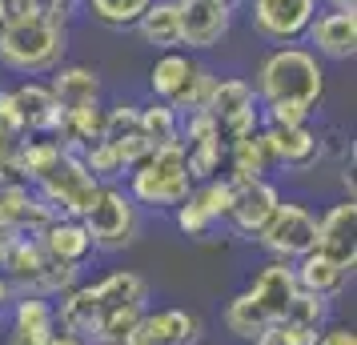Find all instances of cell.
<instances>
[{"label": "cell", "instance_id": "cell-21", "mask_svg": "<svg viewBox=\"0 0 357 345\" xmlns=\"http://www.w3.org/2000/svg\"><path fill=\"white\" fill-rule=\"evenodd\" d=\"M309 49L317 52L321 61L345 65L357 56V13H337V8H321L313 24H309Z\"/></svg>", "mask_w": 357, "mask_h": 345}, {"label": "cell", "instance_id": "cell-10", "mask_svg": "<svg viewBox=\"0 0 357 345\" xmlns=\"http://www.w3.org/2000/svg\"><path fill=\"white\" fill-rule=\"evenodd\" d=\"M33 189L40 193V201L52 209V217H84V209H89L93 197H97L100 181L81 164L77 153H65V157L52 164Z\"/></svg>", "mask_w": 357, "mask_h": 345}, {"label": "cell", "instance_id": "cell-4", "mask_svg": "<svg viewBox=\"0 0 357 345\" xmlns=\"http://www.w3.org/2000/svg\"><path fill=\"white\" fill-rule=\"evenodd\" d=\"M213 84H217V72L209 65H201L193 52H185V49L157 52V61L149 65V97L165 100L181 116L205 109Z\"/></svg>", "mask_w": 357, "mask_h": 345}, {"label": "cell", "instance_id": "cell-41", "mask_svg": "<svg viewBox=\"0 0 357 345\" xmlns=\"http://www.w3.org/2000/svg\"><path fill=\"white\" fill-rule=\"evenodd\" d=\"M8 8H40V0H8Z\"/></svg>", "mask_w": 357, "mask_h": 345}, {"label": "cell", "instance_id": "cell-1", "mask_svg": "<svg viewBox=\"0 0 357 345\" xmlns=\"http://www.w3.org/2000/svg\"><path fill=\"white\" fill-rule=\"evenodd\" d=\"M68 61V24H56L40 8H8L0 24V72L49 77Z\"/></svg>", "mask_w": 357, "mask_h": 345}, {"label": "cell", "instance_id": "cell-42", "mask_svg": "<svg viewBox=\"0 0 357 345\" xmlns=\"http://www.w3.org/2000/svg\"><path fill=\"white\" fill-rule=\"evenodd\" d=\"M8 241H13V237H8V233H0V261H4V249H8Z\"/></svg>", "mask_w": 357, "mask_h": 345}, {"label": "cell", "instance_id": "cell-14", "mask_svg": "<svg viewBox=\"0 0 357 345\" xmlns=\"http://www.w3.org/2000/svg\"><path fill=\"white\" fill-rule=\"evenodd\" d=\"M265 141L273 153V169L285 173H309L325 161V132L305 125H265Z\"/></svg>", "mask_w": 357, "mask_h": 345}, {"label": "cell", "instance_id": "cell-2", "mask_svg": "<svg viewBox=\"0 0 357 345\" xmlns=\"http://www.w3.org/2000/svg\"><path fill=\"white\" fill-rule=\"evenodd\" d=\"M249 84L261 105H301L317 113L325 100V61L305 45H281L257 61Z\"/></svg>", "mask_w": 357, "mask_h": 345}, {"label": "cell", "instance_id": "cell-18", "mask_svg": "<svg viewBox=\"0 0 357 345\" xmlns=\"http://www.w3.org/2000/svg\"><path fill=\"white\" fill-rule=\"evenodd\" d=\"M36 241L56 265L77 269V273H84L97 257V245H93L89 229L81 225V217H52L49 225L36 233Z\"/></svg>", "mask_w": 357, "mask_h": 345}, {"label": "cell", "instance_id": "cell-12", "mask_svg": "<svg viewBox=\"0 0 357 345\" xmlns=\"http://www.w3.org/2000/svg\"><path fill=\"white\" fill-rule=\"evenodd\" d=\"M281 185L261 177V181H245V185H233V201H229V217H225V229L241 241H253L257 245L261 229L269 225V217L277 213L281 205Z\"/></svg>", "mask_w": 357, "mask_h": 345}, {"label": "cell", "instance_id": "cell-11", "mask_svg": "<svg viewBox=\"0 0 357 345\" xmlns=\"http://www.w3.org/2000/svg\"><path fill=\"white\" fill-rule=\"evenodd\" d=\"M205 113L217 121V129H221V137H225V145L229 141H241V137H249V132L261 129V100H257L253 84L245 81V77H217Z\"/></svg>", "mask_w": 357, "mask_h": 345}, {"label": "cell", "instance_id": "cell-27", "mask_svg": "<svg viewBox=\"0 0 357 345\" xmlns=\"http://www.w3.org/2000/svg\"><path fill=\"white\" fill-rule=\"evenodd\" d=\"M132 33L141 36V45H149L153 52L181 49V8H177V0H153L145 8V17L132 24Z\"/></svg>", "mask_w": 357, "mask_h": 345}, {"label": "cell", "instance_id": "cell-37", "mask_svg": "<svg viewBox=\"0 0 357 345\" xmlns=\"http://www.w3.org/2000/svg\"><path fill=\"white\" fill-rule=\"evenodd\" d=\"M13 148H17V137L0 125V181H8V161H13Z\"/></svg>", "mask_w": 357, "mask_h": 345}, {"label": "cell", "instance_id": "cell-9", "mask_svg": "<svg viewBox=\"0 0 357 345\" xmlns=\"http://www.w3.org/2000/svg\"><path fill=\"white\" fill-rule=\"evenodd\" d=\"M317 13L321 0H249V33L269 49L301 45Z\"/></svg>", "mask_w": 357, "mask_h": 345}, {"label": "cell", "instance_id": "cell-39", "mask_svg": "<svg viewBox=\"0 0 357 345\" xmlns=\"http://www.w3.org/2000/svg\"><path fill=\"white\" fill-rule=\"evenodd\" d=\"M45 345H84V342L77 337V333H68V329H61V325H56V329L49 333V342H45Z\"/></svg>", "mask_w": 357, "mask_h": 345}, {"label": "cell", "instance_id": "cell-38", "mask_svg": "<svg viewBox=\"0 0 357 345\" xmlns=\"http://www.w3.org/2000/svg\"><path fill=\"white\" fill-rule=\"evenodd\" d=\"M17 297H20V293H17V285H13V281L0 273V317H4V309H8V305H13Z\"/></svg>", "mask_w": 357, "mask_h": 345}, {"label": "cell", "instance_id": "cell-3", "mask_svg": "<svg viewBox=\"0 0 357 345\" xmlns=\"http://www.w3.org/2000/svg\"><path fill=\"white\" fill-rule=\"evenodd\" d=\"M125 193L137 201V209L173 213L181 201L193 193V177H189V169H185L181 145L153 148L149 157H141V161L125 173Z\"/></svg>", "mask_w": 357, "mask_h": 345}, {"label": "cell", "instance_id": "cell-32", "mask_svg": "<svg viewBox=\"0 0 357 345\" xmlns=\"http://www.w3.org/2000/svg\"><path fill=\"white\" fill-rule=\"evenodd\" d=\"M141 113V129H145V141L153 148H165V145H181V113L169 109L165 100H153L149 97L145 105H137Z\"/></svg>", "mask_w": 357, "mask_h": 345}, {"label": "cell", "instance_id": "cell-17", "mask_svg": "<svg viewBox=\"0 0 357 345\" xmlns=\"http://www.w3.org/2000/svg\"><path fill=\"white\" fill-rule=\"evenodd\" d=\"M56 329V305L52 297L20 293L4 309V345H45Z\"/></svg>", "mask_w": 357, "mask_h": 345}, {"label": "cell", "instance_id": "cell-7", "mask_svg": "<svg viewBox=\"0 0 357 345\" xmlns=\"http://www.w3.org/2000/svg\"><path fill=\"white\" fill-rule=\"evenodd\" d=\"M81 225L89 229L97 253H121L141 237V209L125 193V185H100L93 205L84 209Z\"/></svg>", "mask_w": 357, "mask_h": 345}, {"label": "cell", "instance_id": "cell-28", "mask_svg": "<svg viewBox=\"0 0 357 345\" xmlns=\"http://www.w3.org/2000/svg\"><path fill=\"white\" fill-rule=\"evenodd\" d=\"M100 129H105V105H93V109H68L61 113L56 129H52V141L65 148V153H81L93 141H100Z\"/></svg>", "mask_w": 357, "mask_h": 345}, {"label": "cell", "instance_id": "cell-5", "mask_svg": "<svg viewBox=\"0 0 357 345\" xmlns=\"http://www.w3.org/2000/svg\"><path fill=\"white\" fill-rule=\"evenodd\" d=\"M56 121H61V109H56L49 81H40V77L0 81V125L17 141H24V137H52Z\"/></svg>", "mask_w": 357, "mask_h": 345}, {"label": "cell", "instance_id": "cell-20", "mask_svg": "<svg viewBox=\"0 0 357 345\" xmlns=\"http://www.w3.org/2000/svg\"><path fill=\"white\" fill-rule=\"evenodd\" d=\"M245 293L257 301L261 313H265L269 321H277V317H285V309L297 301L301 289H297V273H293L289 261H273V257H265V261L257 265V273L245 281Z\"/></svg>", "mask_w": 357, "mask_h": 345}, {"label": "cell", "instance_id": "cell-15", "mask_svg": "<svg viewBox=\"0 0 357 345\" xmlns=\"http://www.w3.org/2000/svg\"><path fill=\"white\" fill-rule=\"evenodd\" d=\"M181 8V49L185 52H213L233 29V13L221 0H177Z\"/></svg>", "mask_w": 357, "mask_h": 345}, {"label": "cell", "instance_id": "cell-35", "mask_svg": "<svg viewBox=\"0 0 357 345\" xmlns=\"http://www.w3.org/2000/svg\"><path fill=\"white\" fill-rule=\"evenodd\" d=\"M40 13L52 17L56 24H73L81 17V0H40Z\"/></svg>", "mask_w": 357, "mask_h": 345}, {"label": "cell", "instance_id": "cell-25", "mask_svg": "<svg viewBox=\"0 0 357 345\" xmlns=\"http://www.w3.org/2000/svg\"><path fill=\"white\" fill-rule=\"evenodd\" d=\"M293 273H297V289H301V293L325 297V301H337V297L349 289V281H354V269L333 261L321 249H309L305 257H297V261H293Z\"/></svg>", "mask_w": 357, "mask_h": 345}, {"label": "cell", "instance_id": "cell-33", "mask_svg": "<svg viewBox=\"0 0 357 345\" xmlns=\"http://www.w3.org/2000/svg\"><path fill=\"white\" fill-rule=\"evenodd\" d=\"M77 157H81V164L97 177L100 185H121L125 181V173H129V164L121 161V153H116L109 141H93V145L81 148Z\"/></svg>", "mask_w": 357, "mask_h": 345}, {"label": "cell", "instance_id": "cell-30", "mask_svg": "<svg viewBox=\"0 0 357 345\" xmlns=\"http://www.w3.org/2000/svg\"><path fill=\"white\" fill-rule=\"evenodd\" d=\"M153 0H81V13L100 29L113 33H132V24L145 17V8Z\"/></svg>", "mask_w": 357, "mask_h": 345}, {"label": "cell", "instance_id": "cell-24", "mask_svg": "<svg viewBox=\"0 0 357 345\" xmlns=\"http://www.w3.org/2000/svg\"><path fill=\"white\" fill-rule=\"evenodd\" d=\"M100 141H109L129 169L141 161V157L153 153V145L145 141V129H141V113H137L132 100H113V105H105V129H100Z\"/></svg>", "mask_w": 357, "mask_h": 345}, {"label": "cell", "instance_id": "cell-6", "mask_svg": "<svg viewBox=\"0 0 357 345\" xmlns=\"http://www.w3.org/2000/svg\"><path fill=\"white\" fill-rule=\"evenodd\" d=\"M0 273L17 285V293H36V297H52V301L81 281L77 269H65V265L52 261L36 237H13L8 249H4Z\"/></svg>", "mask_w": 357, "mask_h": 345}, {"label": "cell", "instance_id": "cell-43", "mask_svg": "<svg viewBox=\"0 0 357 345\" xmlns=\"http://www.w3.org/2000/svg\"><path fill=\"white\" fill-rule=\"evenodd\" d=\"M8 20V0H0V24Z\"/></svg>", "mask_w": 357, "mask_h": 345}, {"label": "cell", "instance_id": "cell-34", "mask_svg": "<svg viewBox=\"0 0 357 345\" xmlns=\"http://www.w3.org/2000/svg\"><path fill=\"white\" fill-rule=\"evenodd\" d=\"M169 217H173L177 233H181V237H189V241H205V237H213V233L221 229V221H217V217H213L209 209H205V205L193 197V193L181 201V205H177Z\"/></svg>", "mask_w": 357, "mask_h": 345}, {"label": "cell", "instance_id": "cell-26", "mask_svg": "<svg viewBox=\"0 0 357 345\" xmlns=\"http://www.w3.org/2000/svg\"><path fill=\"white\" fill-rule=\"evenodd\" d=\"M273 173V153L265 141V125L257 132H249L241 141H229L225 148V181L229 185H245V181H261Z\"/></svg>", "mask_w": 357, "mask_h": 345}, {"label": "cell", "instance_id": "cell-40", "mask_svg": "<svg viewBox=\"0 0 357 345\" xmlns=\"http://www.w3.org/2000/svg\"><path fill=\"white\" fill-rule=\"evenodd\" d=\"M321 8H337V13H357V0H321Z\"/></svg>", "mask_w": 357, "mask_h": 345}, {"label": "cell", "instance_id": "cell-36", "mask_svg": "<svg viewBox=\"0 0 357 345\" xmlns=\"http://www.w3.org/2000/svg\"><path fill=\"white\" fill-rule=\"evenodd\" d=\"M313 345H357V329L354 325H341V321H329V325L317 333Z\"/></svg>", "mask_w": 357, "mask_h": 345}, {"label": "cell", "instance_id": "cell-31", "mask_svg": "<svg viewBox=\"0 0 357 345\" xmlns=\"http://www.w3.org/2000/svg\"><path fill=\"white\" fill-rule=\"evenodd\" d=\"M225 137H205V141H185V169L197 181H213V177H225Z\"/></svg>", "mask_w": 357, "mask_h": 345}, {"label": "cell", "instance_id": "cell-22", "mask_svg": "<svg viewBox=\"0 0 357 345\" xmlns=\"http://www.w3.org/2000/svg\"><path fill=\"white\" fill-rule=\"evenodd\" d=\"M49 89H52V97H56V109H61V113L105 105L100 72L93 65H81V61H65L61 68H52L49 72Z\"/></svg>", "mask_w": 357, "mask_h": 345}, {"label": "cell", "instance_id": "cell-45", "mask_svg": "<svg viewBox=\"0 0 357 345\" xmlns=\"http://www.w3.org/2000/svg\"><path fill=\"white\" fill-rule=\"evenodd\" d=\"M84 345H109V342H84Z\"/></svg>", "mask_w": 357, "mask_h": 345}, {"label": "cell", "instance_id": "cell-13", "mask_svg": "<svg viewBox=\"0 0 357 345\" xmlns=\"http://www.w3.org/2000/svg\"><path fill=\"white\" fill-rule=\"evenodd\" d=\"M205 321L181 305H149L125 345H201Z\"/></svg>", "mask_w": 357, "mask_h": 345}, {"label": "cell", "instance_id": "cell-8", "mask_svg": "<svg viewBox=\"0 0 357 345\" xmlns=\"http://www.w3.org/2000/svg\"><path fill=\"white\" fill-rule=\"evenodd\" d=\"M257 245L265 249V257L293 265L297 257H305L309 249H317V209H309L305 201L281 197L277 213L261 229Z\"/></svg>", "mask_w": 357, "mask_h": 345}, {"label": "cell", "instance_id": "cell-29", "mask_svg": "<svg viewBox=\"0 0 357 345\" xmlns=\"http://www.w3.org/2000/svg\"><path fill=\"white\" fill-rule=\"evenodd\" d=\"M221 325H225L229 337H237V342L253 345V342L261 337V329L269 325V317H265L257 301H253V297L241 289V293H233V297L225 301V309H221Z\"/></svg>", "mask_w": 357, "mask_h": 345}, {"label": "cell", "instance_id": "cell-23", "mask_svg": "<svg viewBox=\"0 0 357 345\" xmlns=\"http://www.w3.org/2000/svg\"><path fill=\"white\" fill-rule=\"evenodd\" d=\"M93 285V293H97L100 301V317L105 313H145L149 305H153V285H149L137 269H109L105 277L89 281Z\"/></svg>", "mask_w": 357, "mask_h": 345}, {"label": "cell", "instance_id": "cell-44", "mask_svg": "<svg viewBox=\"0 0 357 345\" xmlns=\"http://www.w3.org/2000/svg\"><path fill=\"white\" fill-rule=\"evenodd\" d=\"M221 4H229V8H237V4H241V0H221Z\"/></svg>", "mask_w": 357, "mask_h": 345}, {"label": "cell", "instance_id": "cell-16", "mask_svg": "<svg viewBox=\"0 0 357 345\" xmlns=\"http://www.w3.org/2000/svg\"><path fill=\"white\" fill-rule=\"evenodd\" d=\"M52 221V209L40 201L33 185L0 181V233L8 237H36Z\"/></svg>", "mask_w": 357, "mask_h": 345}, {"label": "cell", "instance_id": "cell-19", "mask_svg": "<svg viewBox=\"0 0 357 345\" xmlns=\"http://www.w3.org/2000/svg\"><path fill=\"white\" fill-rule=\"evenodd\" d=\"M317 249L333 261L357 269V201L337 197L329 209L317 213Z\"/></svg>", "mask_w": 357, "mask_h": 345}]
</instances>
